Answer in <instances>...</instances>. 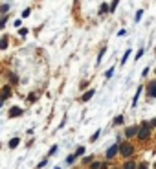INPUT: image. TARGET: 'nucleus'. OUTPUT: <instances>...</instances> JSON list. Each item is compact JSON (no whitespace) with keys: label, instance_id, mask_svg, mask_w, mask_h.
Returning <instances> with one entry per match:
<instances>
[{"label":"nucleus","instance_id":"obj_1","mask_svg":"<svg viewBox=\"0 0 156 169\" xmlns=\"http://www.w3.org/2000/svg\"><path fill=\"white\" fill-rule=\"evenodd\" d=\"M140 140H145V138H149V134H151V127H149V123H143V127L140 129Z\"/></svg>","mask_w":156,"mask_h":169},{"label":"nucleus","instance_id":"obj_2","mask_svg":"<svg viewBox=\"0 0 156 169\" xmlns=\"http://www.w3.org/2000/svg\"><path fill=\"white\" fill-rule=\"evenodd\" d=\"M119 153H121L123 156H127V158H129V156L132 154V145H131V144H121V147H119Z\"/></svg>","mask_w":156,"mask_h":169},{"label":"nucleus","instance_id":"obj_3","mask_svg":"<svg viewBox=\"0 0 156 169\" xmlns=\"http://www.w3.org/2000/svg\"><path fill=\"white\" fill-rule=\"evenodd\" d=\"M138 132H140V130H138V127H129V129L125 130V136H127V138H132V136L138 134Z\"/></svg>","mask_w":156,"mask_h":169},{"label":"nucleus","instance_id":"obj_4","mask_svg":"<svg viewBox=\"0 0 156 169\" xmlns=\"http://www.w3.org/2000/svg\"><path fill=\"white\" fill-rule=\"evenodd\" d=\"M121 147V145H112V147L108 149V151H107V156H108V158H112V156H116V153H117V149Z\"/></svg>","mask_w":156,"mask_h":169},{"label":"nucleus","instance_id":"obj_5","mask_svg":"<svg viewBox=\"0 0 156 169\" xmlns=\"http://www.w3.org/2000/svg\"><path fill=\"white\" fill-rule=\"evenodd\" d=\"M20 114H22V110H20L19 107H13V108L9 110V116H11V118H15V116H20Z\"/></svg>","mask_w":156,"mask_h":169},{"label":"nucleus","instance_id":"obj_6","mask_svg":"<svg viewBox=\"0 0 156 169\" xmlns=\"http://www.w3.org/2000/svg\"><path fill=\"white\" fill-rule=\"evenodd\" d=\"M108 11H110V6L101 4V7H99V15H105V13H108Z\"/></svg>","mask_w":156,"mask_h":169},{"label":"nucleus","instance_id":"obj_7","mask_svg":"<svg viewBox=\"0 0 156 169\" xmlns=\"http://www.w3.org/2000/svg\"><path fill=\"white\" fill-rule=\"evenodd\" d=\"M9 94H11L9 86H4V88H2V99H7V98H9Z\"/></svg>","mask_w":156,"mask_h":169},{"label":"nucleus","instance_id":"obj_8","mask_svg":"<svg viewBox=\"0 0 156 169\" xmlns=\"http://www.w3.org/2000/svg\"><path fill=\"white\" fill-rule=\"evenodd\" d=\"M149 96L156 98V83H151V84H149Z\"/></svg>","mask_w":156,"mask_h":169},{"label":"nucleus","instance_id":"obj_9","mask_svg":"<svg viewBox=\"0 0 156 169\" xmlns=\"http://www.w3.org/2000/svg\"><path fill=\"white\" fill-rule=\"evenodd\" d=\"M92 96H94V90H88V92H85V94H83V99H85V101H88Z\"/></svg>","mask_w":156,"mask_h":169},{"label":"nucleus","instance_id":"obj_10","mask_svg":"<svg viewBox=\"0 0 156 169\" xmlns=\"http://www.w3.org/2000/svg\"><path fill=\"white\" fill-rule=\"evenodd\" d=\"M90 169H107V166H101L99 162H94V164L90 166Z\"/></svg>","mask_w":156,"mask_h":169},{"label":"nucleus","instance_id":"obj_11","mask_svg":"<svg viewBox=\"0 0 156 169\" xmlns=\"http://www.w3.org/2000/svg\"><path fill=\"white\" fill-rule=\"evenodd\" d=\"M17 145H19V138H13V140L9 142V147H11V149H15Z\"/></svg>","mask_w":156,"mask_h":169},{"label":"nucleus","instance_id":"obj_12","mask_svg":"<svg viewBox=\"0 0 156 169\" xmlns=\"http://www.w3.org/2000/svg\"><path fill=\"white\" fill-rule=\"evenodd\" d=\"M129 55H131V50H127V52H125V55H123V59H121V64H125V63H127Z\"/></svg>","mask_w":156,"mask_h":169},{"label":"nucleus","instance_id":"obj_13","mask_svg":"<svg viewBox=\"0 0 156 169\" xmlns=\"http://www.w3.org/2000/svg\"><path fill=\"white\" fill-rule=\"evenodd\" d=\"M125 169H136V164L134 162H127L125 164Z\"/></svg>","mask_w":156,"mask_h":169},{"label":"nucleus","instance_id":"obj_14","mask_svg":"<svg viewBox=\"0 0 156 169\" xmlns=\"http://www.w3.org/2000/svg\"><path fill=\"white\" fill-rule=\"evenodd\" d=\"M6 46H7V39H6V37H4V39H2V42H0V48H2V50H4V48H6Z\"/></svg>","mask_w":156,"mask_h":169},{"label":"nucleus","instance_id":"obj_15","mask_svg":"<svg viewBox=\"0 0 156 169\" xmlns=\"http://www.w3.org/2000/svg\"><path fill=\"white\" fill-rule=\"evenodd\" d=\"M117 2H119V0H112V4H110V11H114V9H116Z\"/></svg>","mask_w":156,"mask_h":169},{"label":"nucleus","instance_id":"obj_16","mask_svg":"<svg viewBox=\"0 0 156 169\" xmlns=\"http://www.w3.org/2000/svg\"><path fill=\"white\" fill-rule=\"evenodd\" d=\"M98 136H99V130H98V132H94V134H92V138H90V142H96V140H98Z\"/></svg>","mask_w":156,"mask_h":169},{"label":"nucleus","instance_id":"obj_17","mask_svg":"<svg viewBox=\"0 0 156 169\" xmlns=\"http://www.w3.org/2000/svg\"><path fill=\"white\" fill-rule=\"evenodd\" d=\"M7 11H9V6H7V4H4V6H2V13H7Z\"/></svg>","mask_w":156,"mask_h":169},{"label":"nucleus","instance_id":"obj_18","mask_svg":"<svg viewBox=\"0 0 156 169\" xmlns=\"http://www.w3.org/2000/svg\"><path fill=\"white\" fill-rule=\"evenodd\" d=\"M76 158H77V156H76V154H72V156H68V160H66V162H68V164H72Z\"/></svg>","mask_w":156,"mask_h":169},{"label":"nucleus","instance_id":"obj_19","mask_svg":"<svg viewBox=\"0 0 156 169\" xmlns=\"http://www.w3.org/2000/svg\"><path fill=\"white\" fill-rule=\"evenodd\" d=\"M83 153H85V149H83V147H79L77 151H76V156H81V154H83Z\"/></svg>","mask_w":156,"mask_h":169},{"label":"nucleus","instance_id":"obj_20","mask_svg":"<svg viewBox=\"0 0 156 169\" xmlns=\"http://www.w3.org/2000/svg\"><path fill=\"white\" fill-rule=\"evenodd\" d=\"M114 123H116V125H117V123H123V118H121V116H117L116 120H114Z\"/></svg>","mask_w":156,"mask_h":169},{"label":"nucleus","instance_id":"obj_21","mask_svg":"<svg viewBox=\"0 0 156 169\" xmlns=\"http://www.w3.org/2000/svg\"><path fill=\"white\" fill-rule=\"evenodd\" d=\"M6 22H7V17H6V15H4V19H2V22H0V26H2V28H4V26H6Z\"/></svg>","mask_w":156,"mask_h":169},{"label":"nucleus","instance_id":"obj_22","mask_svg":"<svg viewBox=\"0 0 156 169\" xmlns=\"http://www.w3.org/2000/svg\"><path fill=\"white\" fill-rule=\"evenodd\" d=\"M141 15H143V11H138V13H136V21H140V19H141Z\"/></svg>","mask_w":156,"mask_h":169},{"label":"nucleus","instance_id":"obj_23","mask_svg":"<svg viewBox=\"0 0 156 169\" xmlns=\"http://www.w3.org/2000/svg\"><path fill=\"white\" fill-rule=\"evenodd\" d=\"M140 169H149V166H147V164H141V166H140Z\"/></svg>","mask_w":156,"mask_h":169},{"label":"nucleus","instance_id":"obj_24","mask_svg":"<svg viewBox=\"0 0 156 169\" xmlns=\"http://www.w3.org/2000/svg\"><path fill=\"white\" fill-rule=\"evenodd\" d=\"M151 125H156V118L153 120V121H151Z\"/></svg>","mask_w":156,"mask_h":169},{"label":"nucleus","instance_id":"obj_25","mask_svg":"<svg viewBox=\"0 0 156 169\" xmlns=\"http://www.w3.org/2000/svg\"><path fill=\"white\" fill-rule=\"evenodd\" d=\"M154 167H156V164H154Z\"/></svg>","mask_w":156,"mask_h":169}]
</instances>
